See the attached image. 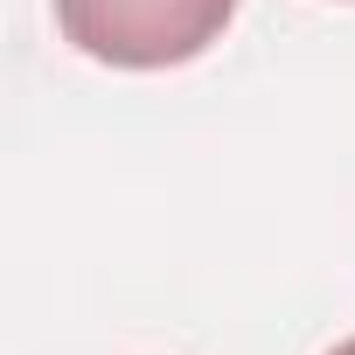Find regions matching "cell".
<instances>
[{"label":"cell","mask_w":355,"mask_h":355,"mask_svg":"<svg viewBox=\"0 0 355 355\" xmlns=\"http://www.w3.org/2000/svg\"><path fill=\"white\" fill-rule=\"evenodd\" d=\"M327 355H355V341H341V348H327Z\"/></svg>","instance_id":"obj_2"},{"label":"cell","mask_w":355,"mask_h":355,"mask_svg":"<svg viewBox=\"0 0 355 355\" xmlns=\"http://www.w3.org/2000/svg\"><path fill=\"white\" fill-rule=\"evenodd\" d=\"M237 15V0H56L70 49L112 70H174L202 56Z\"/></svg>","instance_id":"obj_1"}]
</instances>
